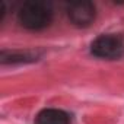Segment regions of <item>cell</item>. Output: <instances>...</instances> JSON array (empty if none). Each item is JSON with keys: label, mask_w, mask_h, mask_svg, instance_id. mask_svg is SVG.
<instances>
[{"label": "cell", "mask_w": 124, "mask_h": 124, "mask_svg": "<svg viewBox=\"0 0 124 124\" xmlns=\"http://www.w3.org/2000/svg\"><path fill=\"white\" fill-rule=\"evenodd\" d=\"M67 16L78 28H88L96 18V8L92 2H73L67 6Z\"/></svg>", "instance_id": "cell-3"}, {"label": "cell", "mask_w": 124, "mask_h": 124, "mask_svg": "<svg viewBox=\"0 0 124 124\" xmlns=\"http://www.w3.org/2000/svg\"><path fill=\"white\" fill-rule=\"evenodd\" d=\"M53 15V8L48 2L32 0L21 6L18 12V21L25 29L41 31L51 25Z\"/></svg>", "instance_id": "cell-1"}, {"label": "cell", "mask_w": 124, "mask_h": 124, "mask_svg": "<svg viewBox=\"0 0 124 124\" xmlns=\"http://www.w3.org/2000/svg\"><path fill=\"white\" fill-rule=\"evenodd\" d=\"M91 54L104 60H117L124 55L123 34H102L91 44Z\"/></svg>", "instance_id": "cell-2"}, {"label": "cell", "mask_w": 124, "mask_h": 124, "mask_svg": "<svg viewBox=\"0 0 124 124\" xmlns=\"http://www.w3.org/2000/svg\"><path fill=\"white\" fill-rule=\"evenodd\" d=\"M70 114L58 108H44L35 117V124H70Z\"/></svg>", "instance_id": "cell-4"}, {"label": "cell", "mask_w": 124, "mask_h": 124, "mask_svg": "<svg viewBox=\"0 0 124 124\" xmlns=\"http://www.w3.org/2000/svg\"><path fill=\"white\" fill-rule=\"evenodd\" d=\"M38 60L37 53L29 51H6L3 50L0 53V61L2 64H21V63H31Z\"/></svg>", "instance_id": "cell-5"}]
</instances>
